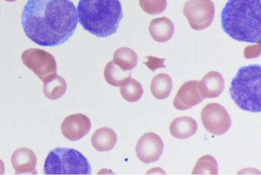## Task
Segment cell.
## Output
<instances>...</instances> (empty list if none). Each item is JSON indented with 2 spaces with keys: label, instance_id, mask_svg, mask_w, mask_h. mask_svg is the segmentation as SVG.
<instances>
[{
  "label": "cell",
  "instance_id": "obj_5",
  "mask_svg": "<svg viewBox=\"0 0 261 175\" xmlns=\"http://www.w3.org/2000/svg\"><path fill=\"white\" fill-rule=\"evenodd\" d=\"M88 159L78 151L57 147L50 151L44 164L45 174H90Z\"/></svg>",
  "mask_w": 261,
  "mask_h": 175
},
{
  "label": "cell",
  "instance_id": "obj_9",
  "mask_svg": "<svg viewBox=\"0 0 261 175\" xmlns=\"http://www.w3.org/2000/svg\"><path fill=\"white\" fill-rule=\"evenodd\" d=\"M164 143L156 134L150 132L144 134L138 141L136 152L139 159L144 163L155 162L161 156Z\"/></svg>",
  "mask_w": 261,
  "mask_h": 175
},
{
  "label": "cell",
  "instance_id": "obj_21",
  "mask_svg": "<svg viewBox=\"0 0 261 175\" xmlns=\"http://www.w3.org/2000/svg\"><path fill=\"white\" fill-rule=\"evenodd\" d=\"M120 91L123 98L129 102L139 101L143 93V89L141 83L132 78H130L120 86Z\"/></svg>",
  "mask_w": 261,
  "mask_h": 175
},
{
  "label": "cell",
  "instance_id": "obj_11",
  "mask_svg": "<svg viewBox=\"0 0 261 175\" xmlns=\"http://www.w3.org/2000/svg\"><path fill=\"white\" fill-rule=\"evenodd\" d=\"M198 81L186 82L179 89L173 99V106L179 110H185L200 103L203 98L198 89Z\"/></svg>",
  "mask_w": 261,
  "mask_h": 175
},
{
  "label": "cell",
  "instance_id": "obj_7",
  "mask_svg": "<svg viewBox=\"0 0 261 175\" xmlns=\"http://www.w3.org/2000/svg\"><path fill=\"white\" fill-rule=\"evenodd\" d=\"M183 13L192 29L202 30L212 23L215 6L211 0H189L185 4Z\"/></svg>",
  "mask_w": 261,
  "mask_h": 175
},
{
  "label": "cell",
  "instance_id": "obj_18",
  "mask_svg": "<svg viewBox=\"0 0 261 175\" xmlns=\"http://www.w3.org/2000/svg\"><path fill=\"white\" fill-rule=\"evenodd\" d=\"M103 75L107 82L115 87L121 86L131 78L130 70H122L112 60L106 65Z\"/></svg>",
  "mask_w": 261,
  "mask_h": 175
},
{
  "label": "cell",
  "instance_id": "obj_20",
  "mask_svg": "<svg viewBox=\"0 0 261 175\" xmlns=\"http://www.w3.org/2000/svg\"><path fill=\"white\" fill-rule=\"evenodd\" d=\"M113 61L122 70H130L136 66L138 56L132 49L127 47H122L115 51Z\"/></svg>",
  "mask_w": 261,
  "mask_h": 175
},
{
  "label": "cell",
  "instance_id": "obj_19",
  "mask_svg": "<svg viewBox=\"0 0 261 175\" xmlns=\"http://www.w3.org/2000/svg\"><path fill=\"white\" fill-rule=\"evenodd\" d=\"M67 84L65 79L56 74L43 81V91L45 96L51 100L57 99L65 93Z\"/></svg>",
  "mask_w": 261,
  "mask_h": 175
},
{
  "label": "cell",
  "instance_id": "obj_2",
  "mask_svg": "<svg viewBox=\"0 0 261 175\" xmlns=\"http://www.w3.org/2000/svg\"><path fill=\"white\" fill-rule=\"evenodd\" d=\"M221 17L223 31L234 40L259 43L260 0H228Z\"/></svg>",
  "mask_w": 261,
  "mask_h": 175
},
{
  "label": "cell",
  "instance_id": "obj_23",
  "mask_svg": "<svg viewBox=\"0 0 261 175\" xmlns=\"http://www.w3.org/2000/svg\"><path fill=\"white\" fill-rule=\"evenodd\" d=\"M142 9L150 15H156L162 13L166 8V0H139Z\"/></svg>",
  "mask_w": 261,
  "mask_h": 175
},
{
  "label": "cell",
  "instance_id": "obj_3",
  "mask_svg": "<svg viewBox=\"0 0 261 175\" xmlns=\"http://www.w3.org/2000/svg\"><path fill=\"white\" fill-rule=\"evenodd\" d=\"M77 13L83 29L99 37L116 33L123 17L119 0H79Z\"/></svg>",
  "mask_w": 261,
  "mask_h": 175
},
{
  "label": "cell",
  "instance_id": "obj_26",
  "mask_svg": "<svg viewBox=\"0 0 261 175\" xmlns=\"http://www.w3.org/2000/svg\"><path fill=\"white\" fill-rule=\"evenodd\" d=\"M6 1V2H14L15 1H16V0H5Z\"/></svg>",
  "mask_w": 261,
  "mask_h": 175
},
{
  "label": "cell",
  "instance_id": "obj_12",
  "mask_svg": "<svg viewBox=\"0 0 261 175\" xmlns=\"http://www.w3.org/2000/svg\"><path fill=\"white\" fill-rule=\"evenodd\" d=\"M11 161L15 170V174L29 173L36 174L37 158L34 152L28 148L22 147L13 153Z\"/></svg>",
  "mask_w": 261,
  "mask_h": 175
},
{
  "label": "cell",
  "instance_id": "obj_1",
  "mask_svg": "<svg viewBox=\"0 0 261 175\" xmlns=\"http://www.w3.org/2000/svg\"><path fill=\"white\" fill-rule=\"evenodd\" d=\"M78 23L77 10L71 0H29L21 24L26 36L42 46H55L68 41Z\"/></svg>",
  "mask_w": 261,
  "mask_h": 175
},
{
  "label": "cell",
  "instance_id": "obj_14",
  "mask_svg": "<svg viewBox=\"0 0 261 175\" xmlns=\"http://www.w3.org/2000/svg\"><path fill=\"white\" fill-rule=\"evenodd\" d=\"M174 31L173 22L166 17L152 19L149 26V32L151 37L158 42H164L170 40Z\"/></svg>",
  "mask_w": 261,
  "mask_h": 175
},
{
  "label": "cell",
  "instance_id": "obj_22",
  "mask_svg": "<svg viewBox=\"0 0 261 175\" xmlns=\"http://www.w3.org/2000/svg\"><path fill=\"white\" fill-rule=\"evenodd\" d=\"M218 165L216 159L211 155H206L197 161L192 174H218Z\"/></svg>",
  "mask_w": 261,
  "mask_h": 175
},
{
  "label": "cell",
  "instance_id": "obj_4",
  "mask_svg": "<svg viewBox=\"0 0 261 175\" xmlns=\"http://www.w3.org/2000/svg\"><path fill=\"white\" fill-rule=\"evenodd\" d=\"M260 71L258 64L242 66L231 80L229 94L244 111L253 113L261 111Z\"/></svg>",
  "mask_w": 261,
  "mask_h": 175
},
{
  "label": "cell",
  "instance_id": "obj_16",
  "mask_svg": "<svg viewBox=\"0 0 261 175\" xmlns=\"http://www.w3.org/2000/svg\"><path fill=\"white\" fill-rule=\"evenodd\" d=\"M117 136L115 131L109 128L102 127L95 131L91 141L94 148L98 152H108L115 145Z\"/></svg>",
  "mask_w": 261,
  "mask_h": 175
},
{
  "label": "cell",
  "instance_id": "obj_17",
  "mask_svg": "<svg viewBox=\"0 0 261 175\" xmlns=\"http://www.w3.org/2000/svg\"><path fill=\"white\" fill-rule=\"evenodd\" d=\"M172 89L171 77L165 73L155 76L151 80L150 90L156 99H163L169 96Z\"/></svg>",
  "mask_w": 261,
  "mask_h": 175
},
{
  "label": "cell",
  "instance_id": "obj_8",
  "mask_svg": "<svg viewBox=\"0 0 261 175\" xmlns=\"http://www.w3.org/2000/svg\"><path fill=\"white\" fill-rule=\"evenodd\" d=\"M201 119L205 129L215 135L225 134L231 124L230 115L226 109L218 103H210L201 112Z\"/></svg>",
  "mask_w": 261,
  "mask_h": 175
},
{
  "label": "cell",
  "instance_id": "obj_13",
  "mask_svg": "<svg viewBox=\"0 0 261 175\" xmlns=\"http://www.w3.org/2000/svg\"><path fill=\"white\" fill-rule=\"evenodd\" d=\"M224 88L223 77L216 71L207 73L198 84L200 94L203 98L217 97L222 93Z\"/></svg>",
  "mask_w": 261,
  "mask_h": 175
},
{
  "label": "cell",
  "instance_id": "obj_6",
  "mask_svg": "<svg viewBox=\"0 0 261 175\" xmlns=\"http://www.w3.org/2000/svg\"><path fill=\"white\" fill-rule=\"evenodd\" d=\"M21 60L23 64L43 82L57 74L56 60L53 55L45 51L29 48L22 53Z\"/></svg>",
  "mask_w": 261,
  "mask_h": 175
},
{
  "label": "cell",
  "instance_id": "obj_25",
  "mask_svg": "<svg viewBox=\"0 0 261 175\" xmlns=\"http://www.w3.org/2000/svg\"><path fill=\"white\" fill-rule=\"evenodd\" d=\"M5 172V165L4 162L0 159V174H4Z\"/></svg>",
  "mask_w": 261,
  "mask_h": 175
},
{
  "label": "cell",
  "instance_id": "obj_15",
  "mask_svg": "<svg viewBox=\"0 0 261 175\" xmlns=\"http://www.w3.org/2000/svg\"><path fill=\"white\" fill-rule=\"evenodd\" d=\"M198 125L196 120L189 116L175 118L170 125L171 135L178 139H187L196 133Z\"/></svg>",
  "mask_w": 261,
  "mask_h": 175
},
{
  "label": "cell",
  "instance_id": "obj_10",
  "mask_svg": "<svg viewBox=\"0 0 261 175\" xmlns=\"http://www.w3.org/2000/svg\"><path fill=\"white\" fill-rule=\"evenodd\" d=\"M91 127V121L88 116L76 113L65 117L61 129L65 137L71 141H76L87 135Z\"/></svg>",
  "mask_w": 261,
  "mask_h": 175
},
{
  "label": "cell",
  "instance_id": "obj_24",
  "mask_svg": "<svg viewBox=\"0 0 261 175\" xmlns=\"http://www.w3.org/2000/svg\"><path fill=\"white\" fill-rule=\"evenodd\" d=\"M147 61L143 62L147 67L154 71L155 69L160 68H165L166 66L164 62L165 61V59H160L156 57L148 56L146 57Z\"/></svg>",
  "mask_w": 261,
  "mask_h": 175
}]
</instances>
